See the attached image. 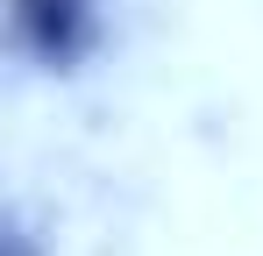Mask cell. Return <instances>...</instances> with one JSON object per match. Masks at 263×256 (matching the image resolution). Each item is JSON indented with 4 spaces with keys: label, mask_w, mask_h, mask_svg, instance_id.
Masks as SVG:
<instances>
[{
    "label": "cell",
    "mask_w": 263,
    "mask_h": 256,
    "mask_svg": "<svg viewBox=\"0 0 263 256\" xmlns=\"http://www.w3.org/2000/svg\"><path fill=\"white\" fill-rule=\"evenodd\" d=\"M7 43L36 71H79L107 43V0H7Z\"/></svg>",
    "instance_id": "1"
}]
</instances>
